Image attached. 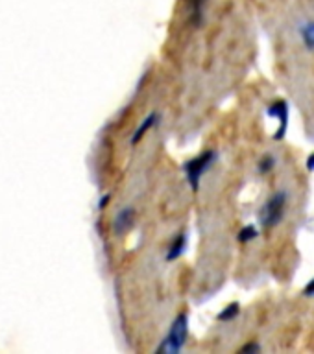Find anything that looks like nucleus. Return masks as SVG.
Returning <instances> with one entry per match:
<instances>
[{"label": "nucleus", "mask_w": 314, "mask_h": 354, "mask_svg": "<svg viewBox=\"0 0 314 354\" xmlns=\"http://www.w3.org/2000/svg\"><path fill=\"white\" fill-rule=\"evenodd\" d=\"M189 338V316L187 312L178 314L170 325L169 334L161 340L159 347L156 349L157 354H178L182 353Z\"/></svg>", "instance_id": "f257e3e1"}, {"label": "nucleus", "mask_w": 314, "mask_h": 354, "mask_svg": "<svg viewBox=\"0 0 314 354\" xmlns=\"http://www.w3.org/2000/svg\"><path fill=\"white\" fill-rule=\"evenodd\" d=\"M287 201H289V194L287 190H278L274 192L270 198L266 199L259 210V225L263 229H274L278 227L279 223L283 222L285 210H287Z\"/></svg>", "instance_id": "f03ea898"}, {"label": "nucleus", "mask_w": 314, "mask_h": 354, "mask_svg": "<svg viewBox=\"0 0 314 354\" xmlns=\"http://www.w3.org/2000/svg\"><path fill=\"white\" fill-rule=\"evenodd\" d=\"M218 159V151L217 150H206L202 151L200 155H196L194 159L185 162V177H187V183L189 186L193 188V192H198L200 188V181L204 177L207 170L211 168L213 164L217 162Z\"/></svg>", "instance_id": "7ed1b4c3"}, {"label": "nucleus", "mask_w": 314, "mask_h": 354, "mask_svg": "<svg viewBox=\"0 0 314 354\" xmlns=\"http://www.w3.org/2000/svg\"><path fill=\"white\" fill-rule=\"evenodd\" d=\"M266 114L279 122L278 129H276V135H274V140H283L287 131H289V103L285 102V100H278V102L270 103V105L266 108Z\"/></svg>", "instance_id": "20e7f679"}, {"label": "nucleus", "mask_w": 314, "mask_h": 354, "mask_svg": "<svg viewBox=\"0 0 314 354\" xmlns=\"http://www.w3.org/2000/svg\"><path fill=\"white\" fill-rule=\"evenodd\" d=\"M135 209L133 207H124L117 212L115 220H113V233L117 236H122V234H126L130 229L133 227V223H135Z\"/></svg>", "instance_id": "39448f33"}, {"label": "nucleus", "mask_w": 314, "mask_h": 354, "mask_svg": "<svg viewBox=\"0 0 314 354\" xmlns=\"http://www.w3.org/2000/svg\"><path fill=\"white\" fill-rule=\"evenodd\" d=\"M157 124H159V113H150L148 116H145V121L141 122V126L133 131L132 138H130V144L132 146L139 144L141 140L145 138L146 133L150 131V129H154Z\"/></svg>", "instance_id": "423d86ee"}, {"label": "nucleus", "mask_w": 314, "mask_h": 354, "mask_svg": "<svg viewBox=\"0 0 314 354\" xmlns=\"http://www.w3.org/2000/svg\"><path fill=\"white\" fill-rule=\"evenodd\" d=\"M187 234L185 233H178L172 238V242H170L169 249H167V255H165V258H167V262H174V260H178V258L182 257L183 253H185V249H187Z\"/></svg>", "instance_id": "0eeeda50"}, {"label": "nucleus", "mask_w": 314, "mask_h": 354, "mask_svg": "<svg viewBox=\"0 0 314 354\" xmlns=\"http://www.w3.org/2000/svg\"><path fill=\"white\" fill-rule=\"evenodd\" d=\"M298 31H300V37H302L303 47L314 52V21H305Z\"/></svg>", "instance_id": "6e6552de"}, {"label": "nucleus", "mask_w": 314, "mask_h": 354, "mask_svg": "<svg viewBox=\"0 0 314 354\" xmlns=\"http://www.w3.org/2000/svg\"><path fill=\"white\" fill-rule=\"evenodd\" d=\"M204 13H206V0H191V18L194 26L202 25Z\"/></svg>", "instance_id": "1a4fd4ad"}, {"label": "nucleus", "mask_w": 314, "mask_h": 354, "mask_svg": "<svg viewBox=\"0 0 314 354\" xmlns=\"http://www.w3.org/2000/svg\"><path fill=\"white\" fill-rule=\"evenodd\" d=\"M239 314H241V305L239 303H230V305L222 308L220 312H218L217 319L218 321H233L235 318H239Z\"/></svg>", "instance_id": "9d476101"}, {"label": "nucleus", "mask_w": 314, "mask_h": 354, "mask_svg": "<svg viewBox=\"0 0 314 354\" xmlns=\"http://www.w3.org/2000/svg\"><path fill=\"white\" fill-rule=\"evenodd\" d=\"M259 236V229L255 227L254 223H248V225H244V227L239 231L237 234V240L241 242V244H248V242L255 240Z\"/></svg>", "instance_id": "9b49d317"}, {"label": "nucleus", "mask_w": 314, "mask_h": 354, "mask_svg": "<svg viewBox=\"0 0 314 354\" xmlns=\"http://www.w3.org/2000/svg\"><path fill=\"white\" fill-rule=\"evenodd\" d=\"M276 157L270 155V153H266V155L261 157V161L257 162V172H259L261 175H266L270 174L274 170V166H276Z\"/></svg>", "instance_id": "f8f14e48"}, {"label": "nucleus", "mask_w": 314, "mask_h": 354, "mask_svg": "<svg viewBox=\"0 0 314 354\" xmlns=\"http://www.w3.org/2000/svg\"><path fill=\"white\" fill-rule=\"evenodd\" d=\"M303 295H305V297H314V277L307 282V284H305V288H303Z\"/></svg>", "instance_id": "ddd939ff"}, {"label": "nucleus", "mask_w": 314, "mask_h": 354, "mask_svg": "<svg viewBox=\"0 0 314 354\" xmlns=\"http://www.w3.org/2000/svg\"><path fill=\"white\" fill-rule=\"evenodd\" d=\"M241 351H242V353H254V351H261V345H259V343L252 342V343H248V345H244Z\"/></svg>", "instance_id": "4468645a"}, {"label": "nucleus", "mask_w": 314, "mask_h": 354, "mask_svg": "<svg viewBox=\"0 0 314 354\" xmlns=\"http://www.w3.org/2000/svg\"><path fill=\"white\" fill-rule=\"evenodd\" d=\"M109 199H111V194H106V196H102L100 198V201H98V210H104L106 207H108Z\"/></svg>", "instance_id": "2eb2a0df"}, {"label": "nucleus", "mask_w": 314, "mask_h": 354, "mask_svg": "<svg viewBox=\"0 0 314 354\" xmlns=\"http://www.w3.org/2000/svg\"><path fill=\"white\" fill-rule=\"evenodd\" d=\"M307 170H309V172H314V153H313V155H309Z\"/></svg>", "instance_id": "dca6fc26"}]
</instances>
